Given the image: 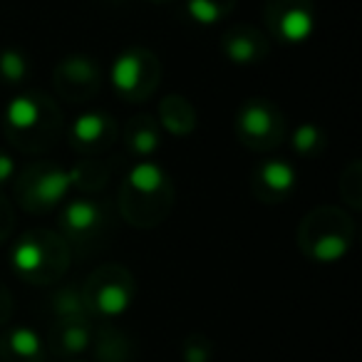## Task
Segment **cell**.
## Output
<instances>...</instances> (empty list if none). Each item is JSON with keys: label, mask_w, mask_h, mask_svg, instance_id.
I'll list each match as a JSON object with an SVG mask.
<instances>
[{"label": "cell", "mask_w": 362, "mask_h": 362, "mask_svg": "<svg viewBox=\"0 0 362 362\" xmlns=\"http://www.w3.org/2000/svg\"><path fill=\"white\" fill-rule=\"evenodd\" d=\"M238 127H241V134L248 139V144L263 146V144H276L278 136V117L273 115V110L266 102H248L241 110L238 117Z\"/></svg>", "instance_id": "cell-1"}, {"label": "cell", "mask_w": 362, "mask_h": 362, "mask_svg": "<svg viewBox=\"0 0 362 362\" xmlns=\"http://www.w3.org/2000/svg\"><path fill=\"white\" fill-rule=\"evenodd\" d=\"M156 67L154 60H149V55L144 52H124L119 60L112 67V82L122 95H141L144 90V80H149L154 85V77H146V70Z\"/></svg>", "instance_id": "cell-2"}, {"label": "cell", "mask_w": 362, "mask_h": 362, "mask_svg": "<svg viewBox=\"0 0 362 362\" xmlns=\"http://www.w3.org/2000/svg\"><path fill=\"white\" fill-rule=\"evenodd\" d=\"M70 171L62 169H42L40 174H35L28 181V199L35 209H50L60 202L70 189Z\"/></svg>", "instance_id": "cell-3"}, {"label": "cell", "mask_w": 362, "mask_h": 362, "mask_svg": "<svg viewBox=\"0 0 362 362\" xmlns=\"http://www.w3.org/2000/svg\"><path fill=\"white\" fill-rule=\"evenodd\" d=\"M102 223V211L95 202L87 199H77L70 202L62 211V226L72 233V236H90L97 226Z\"/></svg>", "instance_id": "cell-4"}, {"label": "cell", "mask_w": 362, "mask_h": 362, "mask_svg": "<svg viewBox=\"0 0 362 362\" xmlns=\"http://www.w3.org/2000/svg\"><path fill=\"white\" fill-rule=\"evenodd\" d=\"M3 340H6L8 362H40L42 340L35 330H30V327H16Z\"/></svg>", "instance_id": "cell-5"}, {"label": "cell", "mask_w": 362, "mask_h": 362, "mask_svg": "<svg viewBox=\"0 0 362 362\" xmlns=\"http://www.w3.org/2000/svg\"><path fill=\"white\" fill-rule=\"evenodd\" d=\"M258 184H263L266 197H286L296 187V169L281 159H271L258 169Z\"/></svg>", "instance_id": "cell-6"}, {"label": "cell", "mask_w": 362, "mask_h": 362, "mask_svg": "<svg viewBox=\"0 0 362 362\" xmlns=\"http://www.w3.org/2000/svg\"><path fill=\"white\" fill-rule=\"evenodd\" d=\"M13 266H16V271L23 273V276L37 278L42 273V268L47 266V251L35 238H23V241L13 248Z\"/></svg>", "instance_id": "cell-7"}, {"label": "cell", "mask_w": 362, "mask_h": 362, "mask_svg": "<svg viewBox=\"0 0 362 362\" xmlns=\"http://www.w3.org/2000/svg\"><path fill=\"white\" fill-rule=\"evenodd\" d=\"M129 181V189L136 194H146V197H154L161 194L166 187V174L154 164V161H139L134 169L127 176Z\"/></svg>", "instance_id": "cell-8"}, {"label": "cell", "mask_w": 362, "mask_h": 362, "mask_svg": "<svg viewBox=\"0 0 362 362\" xmlns=\"http://www.w3.org/2000/svg\"><path fill=\"white\" fill-rule=\"evenodd\" d=\"M42 119V107L33 97H16L6 110V122L11 129H35Z\"/></svg>", "instance_id": "cell-9"}, {"label": "cell", "mask_w": 362, "mask_h": 362, "mask_svg": "<svg viewBox=\"0 0 362 362\" xmlns=\"http://www.w3.org/2000/svg\"><path fill=\"white\" fill-rule=\"evenodd\" d=\"M313 30V18L305 8H288L278 18V33L288 42H303Z\"/></svg>", "instance_id": "cell-10"}, {"label": "cell", "mask_w": 362, "mask_h": 362, "mask_svg": "<svg viewBox=\"0 0 362 362\" xmlns=\"http://www.w3.org/2000/svg\"><path fill=\"white\" fill-rule=\"evenodd\" d=\"M92 305L105 315H119L127 305H129V291L122 283L110 281L92 296Z\"/></svg>", "instance_id": "cell-11"}, {"label": "cell", "mask_w": 362, "mask_h": 362, "mask_svg": "<svg viewBox=\"0 0 362 362\" xmlns=\"http://www.w3.org/2000/svg\"><path fill=\"white\" fill-rule=\"evenodd\" d=\"M110 127V119L105 115H97V112H87L72 127V139L77 144H97V141L105 136V129Z\"/></svg>", "instance_id": "cell-12"}, {"label": "cell", "mask_w": 362, "mask_h": 362, "mask_svg": "<svg viewBox=\"0 0 362 362\" xmlns=\"http://www.w3.org/2000/svg\"><path fill=\"white\" fill-rule=\"evenodd\" d=\"M253 42L256 40H248V30H238L226 40V52L236 62H251L253 57H256V50H258Z\"/></svg>", "instance_id": "cell-13"}, {"label": "cell", "mask_w": 362, "mask_h": 362, "mask_svg": "<svg viewBox=\"0 0 362 362\" xmlns=\"http://www.w3.org/2000/svg\"><path fill=\"white\" fill-rule=\"evenodd\" d=\"M25 57L21 55V52L16 50H6L3 55H0V75H3V80H8L11 85H16V82H21L23 77H25Z\"/></svg>", "instance_id": "cell-14"}, {"label": "cell", "mask_w": 362, "mask_h": 362, "mask_svg": "<svg viewBox=\"0 0 362 362\" xmlns=\"http://www.w3.org/2000/svg\"><path fill=\"white\" fill-rule=\"evenodd\" d=\"M87 340H90V335H87L85 327L77 320H67L65 330H62V335H60V345L65 347L67 352H80L87 347Z\"/></svg>", "instance_id": "cell-15"}, {"label": "cell", "mask_w": 362, "mask_h": 362, "mask_svg": "<svg viewBox=\"0 0 362 362\" xmlns=\"http://www.w3.org/2000/svg\"><path fill=\"white\" fill-rule=\"evenodd\" d=\"M129 146L139 154H149L156 146V134L149 124H139V132H132L129 134Z\"/></svg>", "instance_id": "cell-16"}, {"label": "cell", "mask_w": 362, "mask_h": 362, "mask_svg": "<svg viewBox=\"0 0 362 362\" xmlns=\"http://www.w3.org/2000/svg\"><path fill=\"white\" fill-rule=\"evenodd\" d=\"M317 144H320V132L310 124L300 127V129L296 132V136H293V146H296V151H300V154L313 151Z\"/></svg>", "instance_id": "cell-17"}, {"label": "cell", "mask_w": 362, "mask_h": 362, "mask_svg": "<svg viewBox=\"0 0 362 362\" xmlns=\"http://www.w3.org/2000/svg\"><path fill=\"white\" fill-rule=\"evenodd\" d=\"M13 171H16V161H13V156H8V154L0 151V184H6V181L13 176Z\"/></svg>", "instance_id": "cell-18"}, {"label": "cell", "mask_w": 362, "mask_h": 362, "mask_svg": "<svg viewBox=\"0 0 362 362\" xmlns=\"http://www.w3.org/2000/svg\"><path fill=\"white\" fill-rule=\"evenodd\" d=\"M0 216H3V204H0Z\"/></svg>", "instance_id": "cell-19"}]
</instances>
